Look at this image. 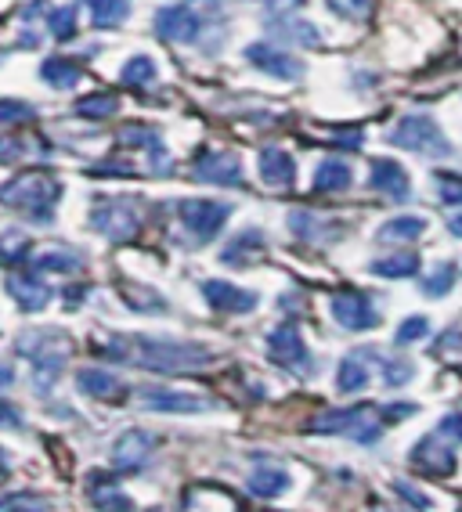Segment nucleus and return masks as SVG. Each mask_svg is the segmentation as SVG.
<instances>
[{"instance_id": "obj_7", "label": "nucleus", "mask_w": 462, "mask_h": 512, "mask_svg": "<svg viewBox=\"0 0 462 512\" xmlns=\"http://www.w3.org/2000/svg\"><path fill=\"white\" fill-rule=\"evenodd\" d=\"M138 210L127 199H98L91 210V228L112 242H127L138 235Z\"/></svg>"}, {"instance_id": "obj_48", "label": "nucleus", "mask_w": 462, "mask_h": 512, "mask_svg": "<svg viewBox=\"0 0 462 512\" xmlns=\"http://www.w3.org/2000/svg\"><path fill=\"white\" fill-rule=\"evenodd\" d=\"M0 426H22V415L15 412V404L0 401Z\"/></svg>"}, {"instance_id": "obj_27", "label": "nucleus", "mask_w": 462, "mask_h": 512, "mask_svg": "<svg viewBox=\"0 0 462 512\" xmlns=\"http://www.w3.org/2000/svg\"><path fill=\"white\" fill-rule=\"evenodd\" d=\"M354 184V174L351 166L343 163V159H325V163H318L315 170V192L329 195V192H347Z\"/></svg>"}, {"instance_id": "obj_17", "label": "nucleus", "mask_w": 462, "mask_h": 512, "mask_svg": "<svg viewBox=\"0 0 462 512\" xmlns=\"http://www.w3.org/2000/svg\"><path fill=\"white\" fill-rule=\"evenodd\" d=\"M246 58L257 69H264V73L278 76V80H300L304 76V62H296L293 55H286V51H278L271 44H250L246 47Z\"/></svg>"}, {"instance_id": "obj_25", "label": "nucleus", "mask_w": 462, "mask_h": 512, "mask_svg": "<svg viewBox=\"0 0 462 512\" xmlns=\"http://www.w3.org/2000/svg\"><path fill=\"white\" fill-rule=\"evenodd\" d=\"M289 473L282 466H257L250 476H246V487H250V494H257V498H278V494L289 491Z\"/></svg>"}, {"instance_id": "obj_8", "label": "nucleus", "mask_w": 462, "mask_h": 512, "mask_svg": "<svg viewBox=\"0 0 462 512\" xmlns=\"http://www.w3.org/2000/svg\"><path fill=\"white\" fill-rule=\"evenodd\" d=\"M268 357L275 361V365L289 368V372H311V368H315L311 350H307L296 321H282V325L271 332L268 336Z\"/></svg>"}, {"instance_id": "obj_33", "label": "nucleus", "mask_w": 462, "mask_h": 512, "mask_svg": "<svg viewBox=\"0 0 462 512\" xmlns=\"http://www.w3.org/2000/svg\"><path fill=\"white\" fill-rule=\"evenodd\" d=\"M156 62L152 58H145V55H138V58H130L127 65H123V73H120V83L123 87H152L156 83Z\"/></svg>"}, {"instance_id": "obj_28", "label": "nucleus", "mask_w": 462, "mask_h": 512, "mask_svg": "<svg viewBox=\"0 0 462 512\" xmlns=\"http://www.w3.org/2000/svg\"><path fill=\"white\" fill-rule=\"evenodd\" d=\"M40 76H44L51 87H58V91H69V87L80 83L84 65H80V58H47V62L40 65Z\"/></svg>"}, {"instance_id": "obj_47", "label": "nucleus", "mask_w": 462, "mask_h": 512, "mask_svg": "<svg viewBox=\"0 0 462 512\" xmlns=\"http://www.w3.org/2000/svg\"><path fill=\"white\" fill-rule=\"evenodd\" d=\"M441 433H448V437L462 440V412H452L441 419Z\"/></svg>"}, {"instance_id": "obj_43", "label": "nucleus", "mask_w": 462, "mask_h": 512, "mask_svg": "<svg viewBox=\"0 0 462 512\" xmlns=\"http://www.w3.org/2000/svg\"><path fill=\"white\" fill-rule=\"evenodd\" d=\"M0 512H47V502L29 498V494H11L8 502H0Z\"/></svg>"}, {"instance_id": "obj_37", "label": "nucleus", "mask_w": 462, "mask_h": 512, "mask_svg": "<svg viewBox=\"0 0 462 512\" xmlns=\"http://www.w3.org/2000/svg\"><path fill=\"white\" fill-rule=\"evenodd\" d=\"M271 29H275V33H282V37H293L296 44H307V47L322 44V40H318V29L311 26V22H289V19H282V22H271Z\"/></svg>"}, {"instance_id": "obj_14", "label": "nucleus", "mask_w": 462, "mask_h": 512, "mask_svg": "<svg viewBox=\"0 0 462 512\" xmlns=\"http://www.w3.org/2000/svg\"><path fill=\"white\" fill-rule=\"evenodd\" d=\"M412 466H416L419 473H430V476H452L455 451L448 448V440L444 437L430 433V437H423L416 448H412Z\"/></svg>"}, {"instance_id": "obj_40", "label": "nucleus", "mask_w": 462, "mask_h": 512, "mask_svg": "<svg viewBox=\"0 0 462 512\" xmlns=\"http://www.w3.org/2000/svg\"><path fill=\"white\" fill-rule=\"evenodd\" d=\"M455 278H459V267H455V264H441L434 275L423 282V293L434 296V300H437V296H444V293H452Z\"/></svg>"}, {"instance_id": "obj_10", "label": "nucleus", "mask_w": 462, "mask_h": 512, "mask_svg": "<svg viewBox=\"0 0 462 512\" xmlns=\"http://www.w3.org/2000/svg\"><path fill=\"white\" fill-rule=\"evenodd\" d=\"M141 408L148 412H170V415H195L213 408L210 397L188 394V390H170V386H141Z\"/></svg>"}, {"instance_id": "obj_29", "label": "nucleus", "mask_w": 462, "mask_h": 512, "mask_svg": "<svg viewBox=\"0 0 462 512\" xmlns=\"http://www.w3.org/2000/svg\"><path fill=\"white\" fill-rule=\"evenodd\" d=\"M87 11H91L94 29H112L123 26L130 19V4L127 0H84Z\"/></svg>"}, {"instance_id": "obj_45", "label": "nucleus", "mask_w": 462, "mask_h": 512, "mask_svg": "<svg viewBox=\"0 0 462 512\" xmlns=\"http://www.w3.org/2000/svg\"><path fill=\"white\" fill-rule=\"evenodd\" d=\"M394 491H398L408 505H416V509H430V505H434V502H430V498H426L423 491H416V487L405 484V480H398V484H394Z\"/></svg>"}, {"instance_id": "obj_42", "label": "nucleus", "mask_w": 462, "mask_h": 512, "mask_svg": "<svg viewBox=\"0 0 462 512\" xmlns=\"http://www.w3.org/2000/svg\"><path fill=\"white\" fill-rule=\"evenodd\" d=\"M437 188L448 206H462V174H437Z\"/></svg>"}, {"instance_id": "obj_20", "label": "nucleus", "mask_w": 462, "mask_h": 512, "mask_svg": "<svg viewBox=\"0 0 462 512\" xmlns=\"http://www.w3.org/2000/svg\"><path fill=\"white\" fill-rule=\"evenodd\" d=\"M8 293H11V300L29 314L44 311L47 303H51V289H47L37 275H8Z\"/></svg>"}, {"instance_id": "obj_41", "label": "nucleus", "mask_w": 462, "mask_h": 512, "mask_svg": "<svg viewBox=\"0 0 462 512\" xmlns=\"http://www.w3.org/2000/svg\"><path fill=\"white\" fill-rule=\"evenodd\" d=\"M430 336V321L426 318H408L398 332H394V343L398 347H408V343H416V339H426Z\"/></svg>"}, {"instance_id": "obj_12", "label": "nucleus", "mask_w": 462, "mask_h": 512, "mask_svg": "<svg viewBox=\"0 0 462 512\" xmlns=\"http://www.w3.org/2000/svg\"><path fill=\"white\" fill-rule=\"evenodd\" d=\"M329 311L340 321L347 332H361V329H376L379 325V311L372 307V300L358 289H343L329 300Z\"/></svg>"}, {"instance_id": "obj_44", "label": "nucleus", "mask_w": 462, "mask_h": 512, "mask_svg": "<svg viewBox=\"0 0 462 512\" xmlns=\"http://www.w3.org/2000/svg\"><path fill=\"white\" fill-rule=\"evenodd\" d=\"M29 152V141H22V138H0V163L8 166V163H15V159H22Z\"/></svg>"}, {"instance_id": "obj_11", "label": "nucleus", "mask_w": 462, "mask_h": 512, "mask_svg": "<svg viewBox=\"0 0 462 512\" xmlns=\"http://www.w3.org/2000/svg\"><path fill=\"white\" fill-rule=\"evenodd\" d=\"M192 181L242 188V163L235 152H199L192 159Z\"/></svg>"}, {"instance_id": "obj_19", "label": "nucleus", "mask_w": 462, "mask_h": 512, "mask_svg": "<svg viewBox=\"0 0 462 512\" xmlns=\"http://www.w3.org/2000/svg\"><path fill=\"white\" fill-rule=\"evenodd\" d=\"M257 170L260 181L271 184V188H293L296 181V163L286 148H260Z\"/></svg>"}, {"instance_id": "obj_34", "label": "nucleus", "mask_w": 462, "mask_h": 512, "mask_svg": "<svg viewBox=\"0 0 462 512\" xmlns=\"http://www.w3.org/2000/svg\"><path fill=\"white\" fill-rule=\"evenodd\" d=\"M22 260H29V235H22V231H4L0 235V264H22Z\"/></svg>"}, {"instance_id": "obj_39", "label": "nucleus", "mask_w": 462, "mask_h": 512, "mask_svg": "<svg viewBox=\"0 0 462 512\" xmlns=\"http://www.w3.org/2000/svg\"><path fill=\"white\" fill-rule=\"evenodd\" d=\"M289 228H293L300 238H311V242H318V238H325L329 231H333L325 220H318L315 213H293V217H289Z\"/></svg>"}, {"instance_id": "obj_13", "label": "nucleus", "mask_w": 462, "mask_h": 512, "mask_svg": "<svg viewBox=\"0 0 462 512\" xmlns=\"http://www.w3.org/2000/svg\"><path fill=\"white\" fill-rule=\"evenodd\" d=\"M116 145L141 148V152H148V166H152L156 174H167V170H170L167 145H163V138H159V130L148 127V123H130V127H123L120 134H116Z\"/></svg>"}, {"instance_id": "obj_31", "label": "nucleus", "mask_w": 462, "mask_h": 512, "mask_svg": "<svg viewBox=\"0 0 462 512\" xmlns=\"http://www.w3.org/2000/svg\"><path fill=\"white\" fill-rule=\"evenodd\" d=\"M426 231V217H394L379 228V242H416Z\"/></svg>"}, {"instance_id": "obj_23", "label": "nucleus", "mask_w": 462, "mask_h": 512, "mask_svg": "<svg viewBox=\"0 0 462 512\" xmlns=\"http://www.w3.org/2000/svg\"><path fill=\"white\" fill-rule=\"evenodd\" d=\"M369 386V354L365 347L354 350L351 357H343L340 361V372H336V390L340 394H361Z\"/></svg>"}, {"instance_id": "obj_24", "label": "nucleus", "mask_w": 462, "mask_h": 512, "mask_svg": "<svg viewBox=\"0 0 462 512\" xmlns=\"http://www.w3.org/2000/svg\"><path fill=\"white\" fill-rule=\"evenodd\" d=\"M87 498L98 512H134V502L120 487L112 484L109 476H91V487H87Z\"/></svg>"}, {"instance_id": "obj_36", "label": "nucleus", "mask_w": 462, "mask_h": 512, "mask_svg": "<svg viewBox=\"0 0 462 512\" xmlns=\"http://www.w3.org/2000/svg\"><path fill=\"white\" fill-rule=\"evenodd\" d=\"M376 361H379V368H383V383L387 386H405L412 375H416V365L408 361V357H379L376 354Z\"/></svg>"}, {"instance_id": "obj_50", "label": "nucleus", "mask_w": 462, "mask_h": 512, "mask_svg": "<svg viewBox=\"0 0 462 512\" xmlns=\"http://www.w3.org/2000/svg\"><path fill=\"white\" fill-rule=\"evenodd\" d=\"M448 231H452L455 238H462V213H459V217L448 220Z\"/></svg>"}, {"instance_id": "obj_46", "label": "nucleus", "mask_w": 462, "mask_h": 512, "mask_svg": "<svg viewBox=\"0 0 462 512\" xmlns=\"http://www.w3.org/2000/svg\"><path fill=\"white\" fill-rule=\"evenodd\" d=\"M408 415H416V404H390V408H383V422H401Z\"/></svg>"}, {"instance_id": "obj_30", "label": "nucleus", "mask_w": 462, "mask_h": 512, "mask_svg": "<svg viewBox=\"0 0 462 512\" xmlns=\"http://www.w3.org/2000/svg\"><path fill=\"white\" fill-rule=\"evenodd\" d=\"M419 260L416 253H394V256H383V260H372L369 271L379 278H412L419 275Z\"/></svg>"}, {"instance_id": "obj_21", "label": "nucleus", "mask_w": 462, "mask_h": 512, "mask_svg": "<svg viewBox=\"0 0 462 512\" xmlns=\"http://www.w3.org/2000/svg\"><path fill=\"white\" fill-rule=\"evenodd\" d=\"M260 253H264V231L246 228V231H239V235L231 238L228 246L221 249V264H228V267H250Z\"/></svg>"}, {"instance_id": "obj_2", "label": "nucleus", "mask_w": 462, "mask_h": 512, "mask_svg": "<svg viewBox=\"0 0 462 512\" xmlns=\"http://www.w3.org/2000/svg\"><path fill=\"white\" fill-rule=\"evenodd\" d=\"M141 368L148 372H195L213 361V354L203 343H185V339H167V336H145L138 339V354H134Z\"/></svg>"}, {"instance_id": "obj_49", "label": "nucleus", "mask_w": 462, "mask_h": 512, "mask_svg": "<svg viewBox=\"0 0 462 512\" xmlns=\"http://www.w3.org/2000/svg\"><path fill=\"white\" fill-rule=\"evenodd\" d=\"M15 383V372H11V365H4V361H0V390H4V386H11Z\"/></svg>"}, {"instance_id": "obj_6", "label": "nucleus", "mask_w": 462, "mask_h": 512, "mask_svg": "<svg viewBox=\"0 0 462 512\" xmlns=\"http://www.w3.org/2000/svg\"><path fill=\"white\" fill-rule=\"evenodd\" d=\"M177 217L188 228V235H195L199 242H210L228 224L231 206L217 199H181L177 202Z\"/></svg>"}, {"instance_id": "obj_5", "label": "nucleus", "mask_w": 462, "mask_h": 512, "mask_svg": "<svg viewBox=\"0 0 462 512\" xmlns=\"http://www.w3.org/2000/svg\"><path fill=\"white\" fill-rule=\"evenodd\" d=\"M372 408L376 404H361V408H329V412L315 415L311 430L315 433H351L358 444H376L383 426L372 422Z\"/></svg>"}, {"instance_id": "obj_4", "label": "nucleus", "mask_w": 462, "mask_h": 512, "mask_svg": "<svg viewBox=\"0 0 462 512\" xmlns=\"http://www.w3.org/2000/svg\"><path fill=\"white\" fill-rule=\"evenodd\" d=\"M390 145L408 148V152H419V156L441 159L452 156V141L444 138L441 127H437L430 116H401L398 127L387 134Z\"/></svg>"}, {"instance_id": "obj_35", "label": "nucleus", "mask_w": 462, "mask_h": 512, "mask_svg": "<svg viewBox=\"0 0 462 512\" xmlns=\"http://www.w3.org/2000/svg\"><path fill=\"white\" fill-rule=\"evenodd\" d=\"M47 29H51V37L55 40H73L76 37V8L73 4L47 11Z\"/></svg>"}, {"instance_id": "obj_15", "label": "nucleus", "mask_w": 462, "mask_h": 512, "mask_svg": "<svg viewBox=\"0 0 462 512\" xmlns=\"http://www.w3.org/2000/svg\"><path fill=\"white\" fill-rule=\"evenodd\" d=\"M203 300L210 303L213 311L246 314L257 307L260 296L250 293V289H239V285H231V282H221V278H210V282H203Z\"/></svg>"}, {"instance_id": "obj_9", "label": "nucleus", "mask_w": 462, "mask_h": 512, "mask_svg": "<svg viewBox=\"0 0 462 512\" xmlns=\"http://www.w3.org/2000/svg\"><path fill=\"white\" fill-rule=\"evenodd\" d=\"M206 29V19L192 4H170V8H159L156 15V33L170 44H195L199 33Z\"/></svg>"}, {"instance_id": "obj_22", "label": "nucleus", "mask_w": 462, "mask_h": 512, "mask_svg": "<svg viewBox=\"0 0 462 512\" xmlns=\"http://www.w3.org/2000/svg\"><path fill=\"white\" fill-rule=\"evenodd\" d=\"M76 386H80V394L94 397V401H112V397L123 394V383L109 368H80L76 372Z\"/></svg>"}, {"instance_id": "obj_3", "label": "nucleus", "mask_w": 462, "mask_h": 512, "mask_svg": "<svg viewBox=\"0 0 462 512\" xmlns=\"http://www.w3.org/2000/svg\"><path fill=\"white\" fill-rule=\"evenodd\" d=\"M19 354L29 357V365H33V379H37L33 386H37V394H47L51 383L62 375L65 361H69V339L58 336L55 329L22 332Z\"/></svg>"}, {"instance_id": "obj_26", "label": "nucleus", "mask_w": 462, "mask_h": 512, "mask_svg": "<svg viewBox=\"0 0 462 512\" xmlns=\"http://www.w3.org/2000/svg\"><path fill=\"white\" fill-rule=\"evenodd\" d=\"M29 267L33 271H51V275H73V271H80L84 267V256L76 253V249H44V253H37L33 260H29Z\"/></svg>"}, {"instance_id": "obj_32", "label": "nucleus", "mask_w": 462, "mask_h": 512, "mask_svg": "<svg viewBox=\"0 0 462 512\" xmlns=\"http://www.w3.org/2000/svg\"><path fill=\"white\" fill-rule=\"evenodd\" d=\"M116 112H120V94H112V91H94L76 101V116H84V119H109V116H116Z\"/></svg>"}, {"instance_id": "obj_18", "label": "nucleus", "mask_w": 462, "mask_h": 512, "mask_svg": "<svg viewBox=\"0 0 462 512\" xmlns=\"http://www.w3.org/2000/svg\"><path fill=\"white\" fill-rule=\"evenodd\" d=\"M369 184L379 195H387V199H394V202H405L408 192H412V181H408L405 166L394 163V159H372Z\"/></svg>"}, {"instance_id": "obj_38", "label": "nucleus", "mask_w": 462, "mask_h": 512, "mask_svg": "<svg viewBox=\"0 0 462 512\" xmlns=\"http://www.w3.org/2000/svg\"><path fill=\"white\" fill-rule=\"evenodd\" d=\"M37 116V109L29 101L19 98H0V127H15V123H29Z\"/></svg>"}, {"instance_id": "obj_16", "label": "nucleus", "mask_w": 462, "mask_h": 512, "mask_svg": "<svg viewBox=\"0 0 462 512\" xmlns=\"http://www.w3.org/2000/svg\"><path fill=\"white\" fill-rule=\"evenodd\" d=\"M152 448H156L152 433L127 430L120 440H116V448H112V466L120 469V473H138V469L148 462V455H152Z\"/></svg>"}, {"instance_id": "obj_51", "label": "nucleus", "mask_w": 462, "mask_h": 512, "mask_svg": "<svg viewBox=\"0 0 462 512\" xmlns=\"http://www.w3.org/2000/svg\"><path fill=\"white\" fill-rule=\"evenodd\" d=\"M354 4H358V8H369V4H372V0H354Z\"/></svg>"}, {"instance_id": "obj_1", "label": "nucleus", "mask_w": 462, "mask_h": 512, "mask_svg": "<svg viewBox=\"0 0 462 512\" xmlns=\"http://www.w3.org/2000/svg\"><path fill=\"white\" fill-rule=\"evenodd\" d=\"M62 181L51 174H19L11 177L8 184H0V206H8V210H19L26 213L29 220H37V224H47V220L55 217V206L62 199Z\"/></svg>"}]
</instances>
